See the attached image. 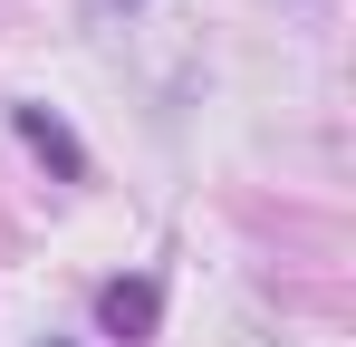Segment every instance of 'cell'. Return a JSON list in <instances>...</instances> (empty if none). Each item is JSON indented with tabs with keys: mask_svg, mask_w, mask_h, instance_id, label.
<instances>
[{
	"mask_svg": "<svg viewBox=\"0 0 356 347\" xmlns=\"http://www.w3.org/2000/svg\"><path fill=\"white\" fill-rule=\"evenodd\" d=\"M10 125H19V145H29V155H39V164L58 174V183H87V145H77V125H67L58 107H39V97H10Z\"/></svg>",
	"mask_w": 356,
	"mask_h": 347,
	"instance_id": "cell-1",
	"label": "cell"
},
{
	"mask_svg": "<svg viewBox=\"0 0 356 347\" xmlns=\"http://www.w3.org/2000/svg\"><path fill=\"white\" fill-rule=\"evenodd\" d=\"M154 328H164V280H154V270H135V280H106V289H97V338L145 347Z\"/></svg>",
	"mask_w": 356,
	"mask_h": 347,
	"instance_id": "cell-2",
	"label": "cell"
},
{
	"mask_svg": "<svg viewBox=\"0 0 356 347\" xmlns=\"http://www.w3.org/2000/svg\"><path fill=\"white\" fill-rule=\"evenodd\" d=\"M39 347H77V338H39Z\"/></svg>",
	"mask_w": 356,
	"mask_h": 347,
	"instance_id": "cell-3",
	"label": "cell"
}]
</instances>
